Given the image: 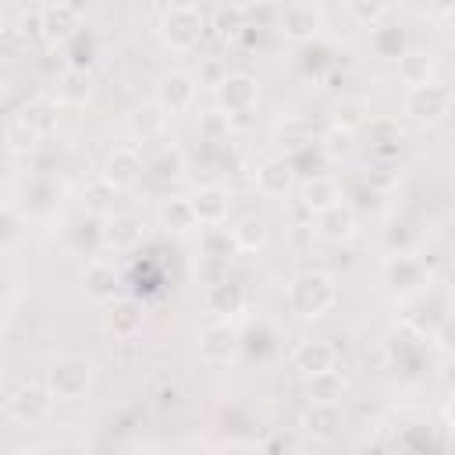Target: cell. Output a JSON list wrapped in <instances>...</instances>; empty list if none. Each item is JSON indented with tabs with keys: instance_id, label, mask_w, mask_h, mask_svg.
Wrapping results in <instances>:
<instances>
[{
	"instance_id": "6da1fadb",
	"label": "cell",
	"mask_w": 455,
	"mask_h": 455,
	"mask_svg": "<svg viewBox=\"0 0 455 455\" xmlns=\"http://www.w3.org/2000/svg\"><path fill=\"white\" fill-rule=\"evenodd\" d=\"M334 302H338V284L323 270H302L288 284V309L299 320H320L334 309Z\"/></svg>"
},
{
	"instance_id": "7a4b0ae2",
	"label": "cell",
	"mask_w": 455,
	"mask_h": 455,
	"mask_svg": "<svg viewBox=\"0 0 455 455\" xmlns=\"http://www.w3.org/2000/svg\"><path fill=\"white\" fill-rule=\"evenodd\" d=\"M96 366L85 355H60L50 363L46 370V391L53 395V402H82L92 387Z\"/></svg>"
},
{
	"instance_id": "3957f363",
	"label": "cell",
	"mask_w": 455,
	"mask_h": 455,
	"mask_svg": "<svg viewBox=\"0 0 455 455\" xmlns=\"http://www.w3.org/2000/svg\"><path fill=\"white\" fill-rule=\"evenodd\" d=\"M402 114L409 121H416L419 128H434L451 114V89L427 78L419 85H409L402 96Z\"/></svg>"
},
{
	"instance_id": "277c9868",
	"label": "cell",
	"mask_w": 455,
	"mask_h": 455,
	"mask_svg": "<svg viewBox=\"0 0 455 455\" xmlns=\"http://www.w3.org/2000/svg\"><path fill=\"white\" fill-rule=\"evenodd\" d=\"M380 277H384L387 291L398 299H412L430 288V267L416 252H387L380 263Z\"/></svg>"
},
{
	"instance_id": "5b68a950",
	"label": "cell",
	"mask_w": 455,
	"mask_h": 455,
	"mask_svg": "<svg viewBox=\"0 0 455 455\" xmlns=\"http://www.w3.org/2000/svg\"><path fill=\"white\" fill-rule=\"evenodd\" d=\"M210 21L199 7H167L160 18V39L164 46H171L174 53H188L203 43Z\"/></svg>"
},
{
	"instance_id": "8992f818",
	"label": "cell",
	"mask_w": 455,
	"mask_h": 455,
	"mask_svg": "<svg viewBox=\"0 0 455 455\" xmlns=\"http://www.w3.org/2000/svg\"><path fill=\"white\" fill-rule=\"evenodd\" d=\"M50 409H53V395L39 380H18L4 391V412L21 427L43 423L50 416Z\"/></svg>"
},
{
	"instance_id": "52a82bcc",
	"label": "cell",
	"mask_w": 455,
	"mask_h": 455,
	"mask_svg": "<svg viewBox=\"0 0 455 455\" xmlns=\"http://www.w3.org/2000/svg\"><path fill=\"white\" fill-rule=\"evenodd\" d=\"M213 100H217V110L220 114L245 117L259 103V82L249 71H224L220 82L213 85Z\"/></svg>"
},
{
	"instance_id": "ba28073f",
	"label": "cell",
	"mask_w": 455,
	"mask_h": 455,
	"mask_svg": "<svg viewBox=\"0 0 455 455\" xmlns=\"http://www.w3.org/2000/svg\"><path fill=\"white\" fill-rule=\"evenodd\" d=\"M274 28L288 39V43H313L323 28V14L316 4L309 0H291V4H281L277 7V21Z\"/></svg>"
},
{
	"instance_id": "9c48e42d",
	"label": "cell",
	"mask_w": 455,
	"mask_h": 455,
	"mask_svg": "<svg viewBox=\"0 0 455 455\" xmlns=\"http://www.w3.org/2000/svg\"><path fill=\"white\" fill-rule=\"evenodd\" d=\"M242 348V334L235 331V323L228 320H217V323H206L199 331V359L206 366H228Z\"/></svg>"
},
{
	"instance_id": "30bf717a",
	"label": "cell",
	"mask_w": 455,
	"mask_h": 455,
	"mask_svg": "<svg viewBox=\"0 0 455 455\" xmlns=\"http://www.w3.org/2000/svg\"><path fill=\"white\" fill-rule=\"evenodd\" d=\"M142 174H146L142 156L132 146H117V149L107 153L103 171H100V181H107L114 192H128V188H135L142 181Z\"/></svg>"
},
{
	"instance_id": "8fae6325",
	"label": "cell",
	"mask_w": 455,
	"mask_h": 455,
	"mask_svg": "<svg viewBox=\"0 0 455 455\" xmlns=\"http://www.w3.org/2000/svg\"><path fill=\"white\" fill-rule=\"evenodd\" d=\"M252 185H256V192L267 196V199L288 196L291 185H295V160H291V156H267L263 164H256Z\"/></svg>"
},
{
	"instance_id": "7c38bea8",
	"label": "cell",
	"mask_w": 455,
	"mask_h": 455,
	"mask_svg": "<svg viewBox=\"0 0 455 455\" xmlns=\"http://www.w3.org/2000/svg\"><path fill=\"white\" fill-rule=\"evenodd\" d=\"M156 103L167 110V114H185L192 103H196V75L174 68L167 75L156 78Z\"/></svg>"
},
{
	"instance_id": "4fadbf2b",
	"label": "cell",
	"mask_w": 455,
	"mask_h": 455,
	"mask_svg": "<svg viewBox=\"0 0 455 455\" xmlns=\"http://www.w3.org/2000/svg\"><path fill=\"white\" fill-rule=\"evenodd\" d=\"M299 427H302V434H309L316 441H334L345 427V409H341V402H309Z\"/></svg>"
},
{
	"instance_id": "5bb4252c",
	"label": "cell",
	"mask_w": 455,
	"mask_h": 455,
	"mask_svg": "<svg viewBox=\"0 0 455 455\" xmlns=\"http://www.w3.org/2000/svg\"><path fill=\"white\" fill-rule=\"evenodd\" d=\"M188 203H192V213H196L199 228H217L231 213V192L224 185H199L188 196Z\"/></svg>"
},
{
	"instance_id": "9a60e30c",
	"label": "cell",
	"mask_w": 455,
	"mask_h": 455,
	"mask_svg": "<svg viewBox=\"0 0 455 455\" xmlns=\"http://www.w3.org/2000/svg\"><path fill=\"white\" fill-rule=\"evenodd\" d=\"M103 327L114 338H135L146 327V313L135 299H107L103 302Z\"/></svg>"
},
{
	"instance_id": "2e32d148",
	"label": "cell",
	"mask_w": 455,
	"mask_h": 455,
	"mask_svg": "<svg viewBox=\"0 0 455 455\" xmlns=\"http://www.w3.org/2000/svg\"><path fill=\"white\" fill-rule=\"evenodd\" d=\"M39 14H43V39H46V43H60V46H64V43L82 28L78 7L68 4V0H50V4L39 7Z\"/></svg>"
},
{
	"instance_id": "e0dca14e",
	"label": "cell",
	"mask_w": 455,
	"mask_h": 455,
	"mask_svg": "<svg viewBox=\"0 0 455 455\" xmlns=\"http://www.w3.org/2000/svg\"><path fill=\"white\" fill-rule=\"evenodd\" d=\"M338 366V348L323 338H309V341H299L295 352H291V370L299 377H313V373H323Z\"/></svg>"
},
{
	"instance_id": "ac0fdd59",
	"label": "cell",
	"mask_w": 455,
	"mask_h": 455,
	"mask_svg": "<svg viewBox=\"0 0 455 455\" xmlns=\"http://www.w3.org/2000/svg\"><path fill=\"white\" fill-rule=\"evenodd\" d=\"M313 217H316L313 231H316L323 242H348V238L359 231V217H355V210H352L348 203H334V206H327V210H320V213H313Z\"/></svg>"
},
{
	"instance_id": "d6986e66",
	"label": "cell",
	"mask_w": 455,
	"mask_h": 455,
	"mask_svg": "<svg viewBox=\"0 0 455 455\" xmlns=\"http://www.w3.org/2000/svg\"><path fill=\"white\" fill-rule=\"evenodd\" d=\"M363 139H366V146H370L373 156L391 160V156H398V149H402V124H398L395 117H366Z\"/></svg>"
},
{
	"instance_id": "ffe728a7",
	"label": "cell",
	"mask_w": 455,
	"mask_h": 455,
	"mask_svg": "<svg viewBox=\"0 0 455 455\" xmlns=\"http://www.w3.org/2000/svg\"><path fill=\"white\" fill-rule=\"evenodd\" d=\"M235 252H259L270 242V220L263 213H242L231 228H228Z\"/></svg>"
},
{
	"instance_id": "44dd1931",
	"label": "cell",
	"mask_w": 455,
	"mask_h": 455,
	"mask_svg": "<svg viewBox=\"0 0 455 455\" xmlns=\"http://www.w3.org/2000/svg\"><path fill=\"white\" fill-rule=\"evenodd\" d=\"M167 121H171V114L156 100L153 103H139L132 110V117H128V132H132L135 142H156L167 132Z\"/></svg>"
},
{
	"instance_id": "7402d4cb",
	"label": "cell",
	"mask_w": 455,
	"mask_h": 455,
	"mask_svg": "<svg viewBox=\"0 0 455 455\" xmlns=\"http://www.w3.org/2000/svg\"><path fill=\"white\" fill-rule=\"evenodd\" d=\"M245 302H249V295H245V288H242L238 281L220 277V281H213V284L206 288V306H210V313H217L220 320L238 316V313L245 309Z\"/></svg>"
},
{
	"instance_id": "603a6c76",
	"label": "cell",
	"mask_w": 455,
	"mask_h": 455,
	"mask_svg": "<svg viewBox=\"0 0 455 455\" xmlns=\"http://www.w3.org/2000/svg\"><path fill=\"white\" fill-rule=\"evenodd\" d=\"M142 242V224L132 213H114L103 220V245L114 252H128Z\"/></svg>"
},
{
	"instance_id": "cb8c5ba5",
	"label": "cell",
	"mask_w": 455,
	"mask_h": 455,
	"mask_svg": "<svg viewBox=\"0 0 455 455\" xmlns=\"http://www.w3.org/2000/svg\"><path fill=\"white\" fill-rule=\"evenodd\" d=\"M341 199H345V196H341L338 178H331V174H313V178H306L299 203H302L309 213H320V210H327V206H334V203H341Z\"/></svg>"
},
{
	"instance_id": "d4e9b609",
	"label": "cell",
	"mask_w": 455,
	"mask_h": 455,
	"mask_svg": "<svg viewBox=\"0 0 455 455\" xmlns=\"http://www.w3.org/2000/svg\"><path fill=\"white\" fill-rule=\"evenodd\" d=\"M156 220H160L164 231H174V235H185V231H196V228H199L188 196H167V199L156 206Z\"/></svg>"
},
{
	"instance_id": "484cf974",
	"label": "cell",
	"mask_w": 455,
	"mask_h": 455,
	"mask_svg": "<svg viewBox=\"0 0 455 455\" xmlns=\"http://www.w3.org/2000/svg\"><path fill=\"white\" fill-rule=\"evenodd\" d=\"M370 50L384 60H398L405 50H409V39H405V28L402 25H370Z\"/></svg>"
},
{
	"instance_id": "4316f807",
	"label": "cell",
	"mask_w": 455,
	"mask_h": 455,
	"mask_svg": "<svg viewBox=\"0 0 455 455\" xmlns=\"http://www.w3.org/2000/svg\"><path fill=\"white\" fill-rule=\"evenodd\" d=\"M82 288H85V295H89V299L107 302V299H114L117 270H114L107 259H92V263L85 267V274H82Z\"/></svg>"
},
{
	"instance_id": "83f0119b",
	"label": "cell",
	"mask_w": 455,
	"mask_h": 455,
	"mask_svg": "<svg viewBox=\"0 0 455 455\" xmlns=\"http://www.w3.org/2000/svg\"><path fill=\"white\" fill-rule=\"evenodd\" d=\"M25 124H32L43 139L57 128V121H60V110H57V100H50V96H32L25 107H21V114H18Z\"/></svg>"
},
{
	"instance_id": "f1b7e54d",
	"label": "cell",
	"mask_w": 455,
	"mask_h": 455,
	"mask_svg": "<svg viewBox=\"0 0 455 455\" xmlns=\"http://www.w3.org/2000/svg\"><path fill=\"white\" fill-rule=\"evenodd\" d=\"M345 387H348V384H345V377L338 373V366L306 377V398H309V402H341Z\"/></svg>"
},
{
	"instance_id": "f546056e",
	"label": "cell",
	"mask_w": 455,
	"mask_h": 455,
	"mask_svg": "<svg viewBox=\"0 0 455 455\" xmlns=\"http://www.w3.org/2000/svg\"><path fill=\"white\" fill-rule=\"evenodd\" d=\"M395 64H398V75L405 78V85H419V82H427L430 71H434L430 53H419V50H405Z\"/></svg>"
},
{
	"instance_id": "4dcf8cb0",
	"label": "cell",
	"mask_w": 455,
	"mask_h": 455,
	"mask_svg": "<svg viewBox=\"0 0 455 455\" xmlns=\"http://www.w3.org/2000/svg\"><path fill=\"white\" fill-rule=\"evenodd\" d=\"M352 149H355V132H348V128L331 124V128L320 135V153H323L327 160H345V156H352Z\"/></svg>"
},
{
	"instance_id": "1f68e13d",
	"label": "cell",
	"mask_w": 455,
	"mask_h": 455,
	"mask_svg": "<svg viewBox=\"0 0 455 455\" xmlns=\"http://www.w3.org/2000/svg\"><path fill=\"white\" fill-rule=\"evenodd\" d=\"M39 139H43V135H39L32 124H25L21 117L7 121V128H4V142H7V149H11V153H36Z\"/></svg>"
},
{
	"instance_id": "d6a6232c",
	"label": "cell",
	"mask_w": 455,
	"mask_h": 455,
	"mask_svg": "<svg viewBox=\"0 0 455 455\" xmlns=\"http://www.w3.org/2000/svg\"><path fill=\"white\" fill-rule=\"evenodd\" d=\"M146 171H153V178H160V181H174V178H181V171H185V156H181V149L164 146V149L146 164Z\"/></svg>"
},
{
	"instance_id": "836d02e7",
	"label": "cell",
	"mask_w": 455,
	"mask_h": 455,
	"mask_svg": "<svg viewBox=\"0 0 455 455\" xmlns=\"http://www.w3.org/2000/svg\"><path fill=\"white\" fill-rule=\"evenodd\" d=\"M213 28H217V36L220 39H238L245 28H249V18H245V11L242 7H220L217 14H213Z\"/></svg>"
},
{
	"instance_id": "e575fe53",
	"label": "cell",
	"mask_w": 455,
	"mask_h": 455,
	"mask_svg": "<svg viewBox=\"0 0 455 455\" xmlns=\"http://www.w3.org/2000/svg\"><path fill=\"white\" fill-rule=\"evenodd\" d=\"M366 117H370V107H366L363 100H341V103L334 107V124H338V128L355 132V128L366 124Z\"/></svg>"
},
{
	"instance_id": "d590c367",
	"label": "cell",
	"mask_w": 455,
	"mask_h": 455,
	"mask_svg": "<svg viewBox=\"0 0 455 455\" xmlns=\"http://www.w3.org/2000/svg\"><path fill=\"white\" fill-rule=\"evenodd\" d=\"M149 398H153V409H156V412H174V409H181L185 391H181L178 380H160V384L149 391Z\"/></svg>"
},
{
	"instance_id": "8d00e7d4",
	"label": "cell",
	"mask_w": 455,
	"mask_h": 455,
	"mask_svg": "<svg viewBox=\"0 0 455 455\" xmlns=\"http://www.w3.org/2000/svg\"><path fill=\"white\" fill-rule=\"evenodd\" d=\"M416 238H419V231H416L409 220H395V224L387 228V235H384L387 252H412V249H416Z\"/></svg>"
},
{
	"instance_id": "74e56055",
	"label": "cell",
	"mask_w": 455,
	"mask_h": 455,
	"mask_svg": "<svg viewBox=\"0 0 455 455\" xmlns=\"http://www.w3.org/2000/svg\"><path fill=\"white\" fill-rule=\"evenodd\" d=\"M21 192H25L28 213H46V210L53 206V199H57V188H53L50 181H32V185H25Z\"/></svg>"
},
{
	"instance_id": "f35d334b",
	"label": "cell",
	"mask_w": 455,
	"mask_h": 455,
	"mask_svg": "<svg viewBox=\"0 0 455 455\" xmlns=\"http://www.w3.org/2000/svg\"><path fill=\"white\" fill-rule=\"evenodd\" d=\"M32 46L25 43V36L18 32V25H4L0 28V60H21Z\"/></svg>"
},
{
	"instance_id": "ab89813d",
	"label": "cell",
	"mask_w": 455,
	"mask_h": 455,
	"mask_svg": "<svg viewBox=\"0 0 455 455\" xmlns=\"http://www.w3.org/2000/svg\"><path fill=\"white\" fill-rule=\"evenodd\" d=\"M345 7L359 25H377L387 14V0H345Z\"/></svg>"
},
{
	"instance_id": "60d3db41",
	"label": "cell",
	"mask_w": 455,
	"mask_h": 455,
	"mask_svg": "<svg viewBox=\"0 0 455 455\" xmlns=\"http://www.w3.org/2000/svg\"><path fill=\"white\" fill-rule=\"evenodd\" d=\"M228 128H231V121H228V114H220V110L199 117V135H203V142H210V146L224 142V139H228Z\"/></svg>"
},
{
	"instance_id": "b9f144b4",
	"label": "cell",
	"mask_w": 455,
	"mask_h": 455,
	"mask_svg": "<svg viewBox=\"0 0 455 455\" xmlns=\"http://www.w3.org/2000/svg\"><path fill=\"white\" fill-rule=\"evenodd\" d=\"M235 252V242H231V235H228V228L220 231V224L206 235V242H203V256H213V259H228Z\"/></svg>"
},
{
	"instance_id": "7bdbcfd3",
	"label": "cell",
	"mask_w": 455,
	"mask_h": 455,
	"mask_svg": "<svg viewBox=\"0 0 455 455\" xmlns=\"http://www.w3.org/2000/svg\"><path fill=\"white\" fill-rule=\"evenodd\" d=\"M14 25H18V32L25 36V43H28V46L43 43V14H39V11H25Z\"/></svg>"
},
{
	"instance_id": "ee69618b",
	"label": "cell",
	"mask_w": 455,
	"mask_h": 455,
	"mask_svg": "<svg viewBox=\"0 0 455 455\" xmlns=\"http://www.w3.org/2000/svg\"><path fill=\"white\" fill-rule=\"evenodd\" d=\"M14 228H18V220H14V213H11L7 206H0V242H7V238L14 235Z\"/></svg>"
},
{
	"instance_id": "f6af8a7d",
	"label": "cell",
	"mask_w": 455,
	"mask_h": 455,
	"mask_svg": "<svg viewBox=\"0 0 455 455\" xmlns=\"http://www.w3.org/2000/svg\"><path fill=\"white\" fill-rule=\"evenodd\" d=\"M171 7H199V0H167Z\"/></svg>"
},
{
	"instance_id": "bcb514c9",
	"label": "cell",
	"mask_w": 455,
	"mask_h": 455,
	"mask_svg": "<svg viewBox=\"0 0 455 455\" xmlns=\"http://www.w3.org/2000/svg\"><path fill=\"white\" fill-rule=\"evenodd\" d=\"M274 4H277V7H281V4H291V0H274Z\"/></svg>"
},
{
	"instance_id": "7dc6e473",
	"label": "cell",
	"mask_w": 455,
	"mask_h": 455,
	"mask_svg": "<svg viewBox=\"0 0 455 455\" xmlns=\"http://www.w3.org/2000/svg\"><path fill=\"white\" fill-rule=\"evenodd\" d=\"M309 4H323V0H309Z\"/></svg>"
}]
</instances>
